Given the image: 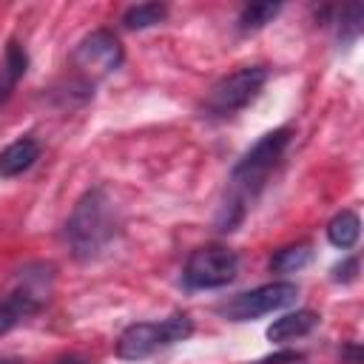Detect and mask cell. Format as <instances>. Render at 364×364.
<instances>
[{
    "instance_id": "6da1fadb",
    "label": "cell",
    "mask_w": 364,
    "mask_h": 364,
    "mask_svg": "<svg viewBox=\"0 0 364 364\" xmlns=\"http://www.w3.org/2000/svg\"><path fill=\"white\" fill-rule=\"evenodd\" d=\"M287 142H290V125L267 131L233 165V171H230V193H228V202L222 205V213H219V230H233L242 222V216L247 210V202L264 188L267 173L273 171V165L284 154Z\"/></svg>"
},
{
    "instance_id": "7a4b0ae2",
    "label": "cell",
    "mask_w": 364,
    "mask_h": 364,
    "mask_svg": "<svg viewBox=\"0 0 364 364\" xmlns=\"http://www.w3.org/2000/svg\"><path fill=\"white\" fill-rule=\"evenodd\" d=\"M119 233L117 205L105 188H91L74 205V213L65 222V239L77 259L100 256Z\"/></svg>"
},
{
    "instance_id": "3957f363",
    "label": "cell",
    "mask_w": 364,
    "mask_h": 364,
    "mask_svg": "<svg viewBox=\"0 0 364 364\" xmlns=\"http://www.w3.org/2000/svg\"><path fill=\"white\" fill-rule=\"evenodd\" d=\"M191 333H193V321L185 313H173L162 321H139L122 330V336L117 338V355L128 361H139L162 347L185 341Z\"/></svg>"
},
{
    "instance_id": "277c9868",
    "label": "cell",
    "mask_w": 364,
    "mask_h": 364,
    "mask_svg": "<svg viewBox=\"0 0 364 364\" xmlns=\"http://www.w3.org/2000/svg\"><path fill=\"white\" fill-rule=\"evenodd\" d=\"M239 273V259L233 250L219 247V245H208V247H196L182 270V282L191 290H216L225 287L236 279Z\"/></svg>"
},
{
    "instance_id": "5b68a950",
    "label": "cell",
    "mask_w": 364,
    "mask_h": 364,
    "mask_svg": "<svg viewBox=\"0 0 364 364\" xmlns=\"http://www.w3.org/2000/svg\"><path fill=\"white\" fill-rule=\"evenodd\" d=\"M296 299H299V287L293 282H270V284L239 293L230 301L219 304V313L230 321H253L259 316H267L273 310H284V307L296 304Z\"/></svg>"
},
{
    "instance_id": "8992f818",
    "label": "cell",
    "mask_w": 364,
    "mask_h": 364,
    "mask_svg": "<svg viewBox=\"0 0 364 364\" xmlns=\"http://www.w3.org/2000/svg\"><path fill=\"white\" fill-rule=\"evenodd\" d=\"M264 80H267V71L262 65H245V68L222 77L210 88L205 105L216 117H230L233 111H239V108H245L247 102L256 100V94L262 91Z\"/></svg>"
},
{
    "instance_id": "52a82bcc",
    "label": "cell",
    "mask_w": 364,
    "mask_h": 364,
    "mask_svg": "<svg viewBox=\"0 0 364 364\" xmlns=\"http://www.w3.org/2000/svg\"><path fill=\"white\" fill-rule=\"evenodd\" d=\"M74 63L80 71H85L91 80H100L119 68L122 63V43L114 31L97 28L88 37H82L74 48Z\"/></svg>"
},
{
    "instance_id": "ba28073f",
    "label": "cell",
    "mask_w": 364,
    "mask_h": 364,
    "mask_svg": "<svg viewBox=\"0 0 364 364\" xmlns=\"http://www.w3.org/2000/svg\"><path fill=\"white\" fill-rule=\"evenodd\" d=\"M37 156H40V145L34 139H28V136L6 145L0 151V176L9 179V176H17V173L28 171L37 162Z\"/></svg>"
},
{
    "instance_id": "9c48e42d",
    "label": "cell",
    "mask_w": 364,
    "mask_h": 364,
    "mask_svg": "<svg viewBox=\"0 0 364 364\" xmlns=\"http://www.w3.org/2000/svg\"><path fill=\"white\" fill-rule=\"evenodd\" d=\"M40 310V299L28 290H20V293H11L0 301V338L14 330L20 321H26L28 316H34Z\"/></svg>"
},
{
    "instance_id": "30bf717a",
    "label": "cell",
    "mask_w": 364,
    "mask_h": 364,
    "mask_svg": "<svg viewBox=\"0 0 364 364\" xmlns=\"http://www.w3.org/2000/svg\"><path fill=\"white\" fill-rule=\"evenodd\" d=\"M316 324H318V313L316 310H296V313H287V316L276 318L267 327V338L270 341H293V338L307 336Z\"/></svg>"
},
{
    "instance_id": "8fae6325",
    "label": "cell",
    "mask_w": 364,
    "mask_h": 364,
    "mask_svg": "<svg viewBox=\"0 0 364 364\" xmlns=\"http://www.w3.org/2000/svg\"><path fill=\"white\" fill-rule=\"evenodd\" d=\"M28 68V54L23 51V46L17 40H9L6 46V57H3V65H0V102H6L17 85V80L26 74Z\"/></svg>"
},
{
    "instance_id": "7c38bea8",
    "label": "cell",
    "mask_w": 364,
    "mask_h": 364,
    "mask_svg": "<svg viewBox=\"0 0 364 364\" xmlns=\"http://www.w3.org/2000/svg\"><path fill=\"white\" fill-rule=\"evenodd\" d=\"M358 233H361V222L353 210H341L327 222V239L341 250H350L358 242Z\"/></svg>"
},
{
    "instance_id": "4fadbf2b",
    "label": "cell",
    "mask_w": 364,
    "mask_h": 364,
    "mask_svg": "<svg viewBox=\"0 0 364 364\" xmlns=\"http://www.w3.org/2000/svg\"><path fill=\"white\" fill-rule=\"evenodd\" d=\"M310 259H313V247H310L307 242H301V245H287V247H282V250L273 253L270 270H273V273H296V270L307 267Z\"/></svg>"
},
{
    "instance_id": "5bb4252c",
    "label": "cell",
    "mask_w": 364,
    "mask_h": 364,
    "mask_svg": "<svg viewBox=\"0 0 364 364\" xmlns=\"http://www.w3.org/2000/svg\"><path fill=\"white\" fill-rule=\"evenodd\" d=\"M165 17H168V6H162V3H136L122 14V23H125V28H148V26L162 23Z\"/></svg>"
},
{
    "instance_id": "9a60e30c",
    "label": "cell",
    "mask_w": 364,
    "mask_h": 364,
    "mask_svg": "<svg viewBox=\"0 0 364 364\" xmlns=\"http://www.w3.org/2000/svg\"><path fill=\"white\" fill-rule=\"evenodd\" d=\"M279 11H282L279 3H250V6H245L242 14H239V28H242V31H259L262 26L273 23V17H276Z\"/></svg>"
},
{
    "instance_id": "2e32d148",
    "label": "cell",
    "mask_w": 364,
    "mask_h": 364,
    "mask_svg": "<svg viewBox=\"0 0 364 364\" xmlns=\"http://www.w3.org/2000/svg\"><path fill=\"white\" fill-rule=\"evenodd\" d=\"M361 20H364V6L361 3H350L341 9V26H338V37L341 40H355L361 34Z\"/></svg>"
},
{
    "instance_id": "e0dca14e",
    "label": "cell",
    "mask_w": 364,
    "mask_h": 364,
    "mask_svg": "<svg viewBox=\"0 0 364 364\" xmlns=\"http://www.w3.org/2000/svg\"><path fill=\"white\" fill-rule=\"evenodd\" d=\"M355 273H358V259H355V256H350L344 264H336V267H333V279H336V282H353Z\"/></svg>"
},
{
    "instance_id": "ac0fdd59",
    "label": "cell",
    "mask_w": 364,
    "mask_h": 364,
    "mask_svg": "<svg viewBox=\"0 0 364 364\" xmlns=\"http://www.w3.org/2000/svg\"><path fill=\"white\" fill-rule=\"evenodd\" d=\"M299 358H301L299 353H276V355H267V358H262L256 364H282V361H299Z\"/></svg>"
},
{
    "instance_id": "d6986e66",
    "label": "cell",
    "mask_w": 364,
    "mask_h": 364,
    "mask_svg": "<svg viewBox=\"0 0 364 364\" xmlns=\"http://www.w3.org/2000/svg\"><path fill=\"white\" fill-rule=\"evenodd\" d=\"M57 364H88L85 358H77V355H71V358H60Z\"/></svg>"
}]
</instances>
